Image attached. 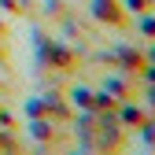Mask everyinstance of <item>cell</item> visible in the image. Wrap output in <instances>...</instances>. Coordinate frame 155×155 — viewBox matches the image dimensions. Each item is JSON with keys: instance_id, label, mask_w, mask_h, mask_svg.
<instances>
[{"instance_id": "cell-1", "label": "cell", "mask_w": 155, "mask_h": 155, "mask_svg": "<svg viewBox=\"0 0 155 155\" xmlns=\"http://www.w3.org/2000/svg\"><path fill=\"white\" fill-rule=\"evenodd\" d=\"M30 118H48V122H70V107L59 100V96H41V100L26 104Z\"/></svg>"}, {"instance_id": "cell-2", "label": "cell", "mask_w": 155, "mask_h": 155, "mask_svg": "<svg viewBox=\"0 0 155 155\" xmlns=\"http://www.w3.org/2000/svg\"><path fill=\"white\" fill-rule=\"evenodd\" d=\"M100 89H104L118 107L129 104V100H137V85L129 81V74H111V78H104V85H100Z\"/></svg>"}, {"instance_id": "cell-3", "label": "cell", "mask_w": 155, "mask_h": 155, "mask_svg": "<svg viewBox=\"0 0 155 155\" xmlns=\"http://www.w3.org/2000/svg\"><path fill=\"white\" fill-rule=\"evenodd\" d=\"M114 114H118V122H122V129H126V133H137V129H144V126H148V118H151V114H148L144 107H137L133 100H129V104H122Z\"/></svg>"}, {"instance_id": "cell-4", "label": "cell", "mask_w": 155, "mask_h": 155, "mask_svg": "<svg viewBox=\"0 0 155 155\" xmlns=\"http://www.w3.org/2000/svg\"><path fill=\"white\" fill-rule=\"evenodd\" d=\"M30 133H33L41 144H48V148H55V144H59V137H63L59 126H55V122H45V118H30Z\"/></svg>"}, {"instance_id": "cell-5", "label": "cell", "mask_w": 155, "mask_h": 155, "mask_svg": "<svg viewBox=\"0 0 155 155\" xmlns=\"http://www.w3.org/2000/svg\"><path fill=\"white\" fill-rule=\"evenodd\" d=\"M92 96H96V89H89V85H74L70 89V100L81 107V111H92Z\"/></svg>"}, {"instance_id": "cell-6", "label": "cell", "mask_w": 155, "mask_h": 155, "mask_svg": "<svg viewBox=\"0 0 155 155\" xmlns=\"http://www.w3.org/2000/svg\"><path fill=\"white\" fill-rule=\"evenodd\" d=\"M140 133H144V140H148V144H155V114L148 118V126H144Z\"/></svg>"}, {"instance_id": "cell-7", "label": "cell", "mask_w": 155, "mask_h": 155, "mask_svg": "<svg viewBox=\"0 0 155 155\" xmlns=\"http://www.w3.org/2000/svg\"><path fill=\"white\" fill-rule=\"evenodd\" d=\"M144 100H148V107L155 111V85H148V92H144Z\"/></svg>"}, {"instance_id": "cell-8", "label": "cell", "mask_w": 155, "mask_h": 155, "mask_svg": "<svg viewBox=\"0 0 155 155\" xmlns=\"http://www.w3.org/2000/svg\"><path fill=\"white\" fill-rule=\"evenodd\" d=\"M144 33H155V18H144V26H140Z\"/></svg>"}, {"instance_id": "cell-9", "label": "cell", "mask_w": 155, "mask_h": 155, "mask_svg": "<svg viewBox=\"0 0 155 155\" xmlns=\"http://www.w3.org/2000/svg\"><path fill=\"white\" fill-rule=\"evenodd\" d=\"M67 155H92V151H85V148H74V151H67Z\"/></svg>"}, {"instance_id": "cell-10", "label": "cell", "mask_w": 155, "mask_h": 155, "mask_svg": "<svg viewBox=\"0 0 155 155\" xmlns=\"http://www.w3.org/2000/svg\"><path fill=\"white\" fill-rule=\"evenodd\" d=\"M148 63H155V48H151V52H148Z\"/></svg>"}]
</instances>
